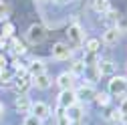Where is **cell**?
Instances as JSON below:
<instances>
[{
  "label": "cell",
  "instance_id": "cell-30",
  "mask_svg": "<svg viewBox=\"0 0 127 125\" xmlns=\"http://www.w3.org/2000/svg\"><path fill=\"white\" fill-rule=\"evenodd\" d=\"M53 2H57V4H67V2H71V0H53Z\"/></svg>",
  "mask_w": 127,
  "mask_h": 125
},
{
  "label": "cell",
  "instance_id": "cell-3",
  "mask_svg": "<svg viewBox=\"0 0 127 125\" xmlns=\"http://www.w3.org/2000/svg\"><path fill=\"white\" fill-rule=\"evenodd\" d=\"M30 115H34L36 119L44 121V119L51 117V107L46 103H42V101H36V103H32V107H30Z\"/></svg>",
  "mask_w": 127,
  "mask_h": 125
},
{
  "label": "cell",
  "instance_id": "cell-32",
  "mask_svg": "<svg viewBox=\"0 0 127 125\" xmlns=\"http://www.w3.org/2000/svg\"><path fill=\"white\" fill-rule=\"evenodd\" d=\"M111 125H121V123H111Z\"/></svg>",
  "mask_w": 127,
  "mask_h": 125
},
{
  "label": "cell",
  "instance_id": "cell-17",
  "mask_svg": "<svg viewBox=\"0 0 127 125\" xmlns=\"http://www.w3.org/2000/svg\"><path fill=\"white\" fill-rule=\"evenodd\" d=\"M85 71H87V65L83 61H75L73 67H71V75L73 77H81V75H85Z\"/></svg>",
  "mask_w": 127,
  "mask_h": 125
},
{
  "label": "cell",
  "instance_id": "cell-7",
  "mask_svg": "<svg viewBox=\"0 0 127 125\" xmlns=\"http://www.w3.org/2000/svg\"><path fill=\"white\" fill-rule=\"evenodd\" d=\"M71 55H73V51L69 49V44H65V42H57L53 46V57L57 61H67Z\"/></svg>",
  "mask_w": 127,
  "mask_h": 125
},
{
  "label": "cell",
  "instance_id": "cell-23",
  "mask_svg": "<svg viewBox=\"0 0 127 125\" xmlns=\"http://www.w3.org/2000/svg\"><path fill=\"white\" fill-rule=\"evenodd\" d=\"M14 79V73L12 71H8V69H2V71H0V81H2V83H10Z\"/></svg>",
  "mask_w": 127,
  "mask_h": 125
},
{
  "label": "cell",
  "instance_id": "cell-8",
  "mask_svg": "<svg viewBox=\"0 0 127 125\" xmlns=\"http://www.w3.org/2000/svg\"><path fill=\"white\" fill-rule=\"evenodd\" d=\"M65 115L69 117L71 123H81V119H83V107L79 105V103H75L69 109H65Z\"/></svg>",
  "mask_w": 127,
  "mask_h": 125
},
{
  "label": "cell",
  "instance_id": "cell-28",
  "mask_svg": "<svg viewBox=\"0 0 127 125\" xmlns=\"http://www.w3.org/2000/svg\"><path fill=\"white\" fill-rule=\"evenodd\" d=\"M119 111H121V113H127V97L121 101V105H119Z\"/></svg>",
  "mask_w": 127,
  "mask_h": 125
},
{
  "label": "cell",
  "instance_id": "cell-33",
  "mask_svg": "<svg viewBox=\"0 0 127 125\" xmlns=\"http://www.w3.org/2000/svg\"><path fill=\"white\" fill-rule=\"evenodd\" d=\"M0 125H4V123H0Z\"/></svg>",
  "mask_w": 127,
  "mask_h": 125
},
{
  "label": "cell",
  "instance_id": "cell-1",
  "mask_svg": "<svg viewBox=\"0 0 127 125\" xmlns=\"http://www.w3.org/2000/svg\"><path fill=\"white\" fill-rule=\"evenodd\" d=\"M26 38H28V42H32V44H40L46 38V28L42 24H30L28 32H26Z\"/></svg>",
  "mask_w": 127,
  "mask_h": 125
},
{
  "label": "cell",
  "instance_id": "cell-13",
  "mask_svg": "<svg viewBox=\"0 0 127 125\" xmlns=\"http://www.w3.org/2000/svg\"><path fill=\"white\" fill-rule=\"evenodd\" d=\"M117 40H119V30H117L115 26L107 28L105 32H103V42H105V44H115Z\"/></svg>",
  "mask_w": 127,
  "mask_h": 125
},
{
  "label": "cell",
  "instance_id": "cell-25",
  "mask_svg": "<svg viewBox=\"0 0 127 125\" xmlns=\"http://www.w3.org/2000/svg\"><path fill=\"white\" fill-rule=\"evenodd\" d=\"M119 32H123V30H127V16H119L117 18V26H115Z\"/></svg>",
  "mask_w": 127,
  "mask_h": 125
},
{
  "label": "cell",
  "instance_id": "cell-16",
  "mask_svg": "<svg viewBox=\"0 0 127 125\" xmlns=\"http://www.w3.org/2000/svg\"><path fill=\"white\" fill-rule=\"evenodd\" d=\"M10 46H12L10 51H12V55H14V57H22V55L26 53L24 44H22V42H20L18 38H14V36H12V40H10Z\"/></svg>",
  "mask_w": 127,
  "mask_h": 125
},
{
  "label": "cell",
  "instance_id": "cell-4",
  "mask_svg": "<svg viewBox=\"0 0 127 125\" xmlns=\"http://www.w3.org/2000/svg\"><path fill=\"white\" fill-rule=\"evenodd\" d=\"M79 103L77 101V95H75V89H65V91H61V95H59V107L61 109H69L71 105Z\"/></svg>",
  "mask_w": 127,
  "mask_h": 125
},
{
  "label": "cell",
  "instance_id": "cell-11",
  "mask_svg": "<svg viewBox=\"0 0 127 125\" xmlns=\"http://www.w3.org/2000/svg\"><path fill=\"white\" fill-rule=\"evenodd\" d=\"M32 85V77H28V75H22L18 77L16 81H14V89H16L18 95H22V93H26V89Z\"/></svg>",
  "mask_w": 127,
  "mask_h": 125
},
{
  "label": "cell",
  "instance_id": "cell-19",
  "mask_svg": "<svg viewBox=\"0 0 127 125\" xmlns=\"http://www.w3.org/2000/svg\"><path fill=\"white\" fill-rule=\"evenodd\" d=\"M95 101H97L101 107H107L111 103V95L109 93H97V95H95Z\"/></svg>",
  "mask_w": 127,
  "mask_h": 125
},
{
  "label": "cell",
  "instance_id": "cell-27",
  "mask_svg": "<svg viewBox=\"0 0 127 125\" xmlns=\"http://www.w3.org/2000/svg\"><path fill=\"white\" fill-rule=\"evenodd\" d=\"M109 119L113 121V123H121V111H119V109H113L111 115H109Z\"/></svg>",
  "mask_w": 127,
  "mask_h": 125
},
{
  "label": "cell",
  "instance_id": "cell-18",
  "mask_svg": "<svg viewBox=\"0 0 127 125\" xmlns=\"http://www.w3.org/2000/svg\"><path fill=\"white\" fill-rule=\"evenodd\" d=\"M109 8H111L109 0H93V10H95V12H99V14H105Z\"/></svg>",
  "mask_w": 127,
  "mask_h": 125
},
{
  "label": "cell",
  "instance_id": "cell-22",
  "mask_svg": "<svg viewBox=\"0 0 127 125\" xmlns=\"http://www.w3.org/2000/svg\"><path fill=\"white\" fill-rule=\"evenodd\" d=\"M57 125H71L69 117L65 115V109H61V107H59V113H57Z\"/></svg>",
  "mask_w": 127,
  "mask_h": 125
},
{
  "label": "cell",
  "instance_id": "cell-29",
  "mask_svg": "<svg viewBox=\"0 0 127 125\" xmlns=\"http://www.w3.org/2000/svg\"><path fill=\"white\" fill-rule=\"evenodd\" d=\"M6 65H8V62H6L4 55H0V71H2V69H6Z\"/></svg>",
  "mask_w": 127,
  "mask_h": 125
},
{
  "label": "cell",
  "instance_id": "cell-12",
  "mask_svg": "<svg viewBox=\"0 0 127 125\" xmlns=\"http://www.w3.org/2000/svg\"><path fill=\"white\" fill-rule=\"evenodd\" d=\"M73 81H75V77L71 73H61L57 77V85L61 91H65V89H73Z\"/></svg>",
  "mask_w": 127,
  "mask_h": 125
},
{
  "label": "cell",
  "instance_id": "cell-31",
  "mask_svg": "<svg viewBox=\"0 0 127 125\" xmlns=\"http://www.w3.org/2000/svg\"><path fill=\"white\" fill-rule=\"evenodd\" d=\"M2 115H4V105L0 103V117H2Z\"/></svg>",
  "mask_w": 127,
  "mask_h": 125
},
{
  "label": "cell",
  "instance_id": "cell-24",
  "mask_svg": "<svg viewBox=\"0 0 127 125\" xmlns=\"http://www.w3.org/2000/svg\"><path fill=\"white\" fill-rule=\"evenodd\" d=\"M40 123H42V121H40V119H36L34 115H26V117H24V121H22V125H40Z\"/></svg>",
  "mask_w": 127,
  "mask_h": 125
},
{
  "label": "cell",
  "instance_id": "cell-21",
  "mask_svg": "<svg viewBox=\"0 0 127 125\" xmlns=\"http://www.w3.org/2000/svg\"><path fill=\"white\" fill-rule=\"evenodd\" d=\"M12 34H14V24L6 20L4 26H2V36H4V38H12Z\"/></svg>",
  "mask_w": 127,
  "mask_h": 125
},
{
  "label": "cell",
  "instance_id": "cell-20",
  "mask_svg": "<svg viewBox=\"0 0 127 125\" xmlns=\"http://www.w3.org/2000/svg\"><path fill=\"white\" fill-rule=\"evenodd\" d=\"M99 44H101V42H99L97 38H89L87 44H85V49H87V53L93 55V53H97V51H99Z\"/></svg>",
  "mask_w": 127,
  "mask_h": 125
},
{
  "label": "cell",
  "instance_id": "cell-2",
  "mask_svg": "<svg viewBox=\"0 0 127 125\" xmlns=\"http://www.w3.org/2000/svg\"><path fill=\"white\" fill-rule=\"evenodd\" d=\"M127 93V79L125 77H111L109 81V95H125Z\"/></svg>",
  "mask_w": 127,
  "mask_h": 125
},
{
  "label": "cell",
  "instance_id": "cell-9",
  "mask_svg": "<svg viewBox=\"0 0 127 125\" xmlns=\"http://www.w3.org/2000/svg\"><path fill=\"white\" fill-rule=\"evenodd\" d=\"M32 85H34L36 89L44 91V89H49V87L53 85V79H51V77L46 75V71H44V73H40V75H34V77H32Z\"/></svg>",
  "mask_w": 127,
  "mask_h": 125
},
{
  "label": "cell",
  "instance_id": "cell-26",
  "mask_svg": "<svg viewBox=\"0 0 127 125\" xmlns=\"http://www.w3.org/2000/svg\"><path fill=\"white\" fill-rule=\"evenodd\" d=\"M8 14H10V8H8L4 2H0V20H6Z\"/></svg>",
  "mask_w": 127,
  "mask_h": 125
},
{
  "label": "cell",
  "instance_id": "cell-6",
  "mask_svg": "<svg viewBox=\"0 0 127 125\" xmlns=\"http://www.w3.org/2000/svg\"><path fill=\"white\" fill-rule=\"evenodd\" d=\"M67 36H69V40H71L73 44H81V42H83V38H85V32H83V28L75 22V24H71V26H69Z\"/></svg>",
  "mask_w": 127,
  "mask_h": 125
},
{
  "label": "cell",
  "instance_id": "cell-14",
  "mask_svg": "<svg viewBox=\"0 0 127 125\" xmlns=\"http://www.w3.org/2000/svg\"><path fill=\"white\" fill-rule=\"evenodd\" d=\"M115 71V65L111 61H107V59H101L99 62H97V73L99 75H111Z\"/></svg>",
  "mask_w": 127,
  "mask_h": 125
},
{
  "label": "cell",
  "instance_id": "cell-10",
  "mask_svg": "<svg viewBox=\"0 0 127 125\" xmlns=\"http://www.w3.org/2000/svg\"><path fill=\"white\" fill-rule=\"evenodd\" d=\"M14 107H16V111H18V113H30L32 101L26 97V93H22V95L16 97V101H14Z\"/></svg>",
  "mask_w": 127,
  "mask_h": 125
},
{
  "label": "cell",
  "instance_id": "cell-5",
  "mask_svg": "<svg viewBox=\"0 0 127 125\" xmlns=\"http://www.w3.org/2000/svg\"><path fill=\"white\" fill-rule=\"evenodd\" d=\"M75 95H77V101H93L95 95H97V91H95L93 85H81L79 89H75Z\"/></svg>",
  "mask_w": 127,
  "mask_h": 125
},
{
  "label": "cell",
  "instance_id": "cell-15",
  "mask_svg": "<svg viewBox=\"0 0 127 125\" xmlns=\"http://www.w3.org/2000/svg\"><path fill=\"white\" fill-rule=\"evenodd\" d=\"M44 62L42 61H32V62H30V65L26 67V71H28V75L30 77H34V75H40V73H44Z\"/></svg>",
  "mask_w": 127,
  "mask_h": 125
}]
</instances>
